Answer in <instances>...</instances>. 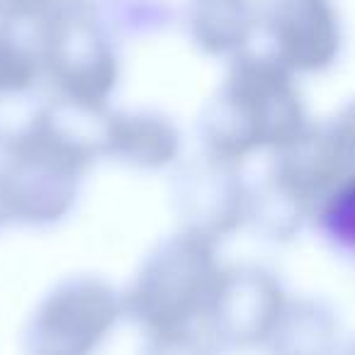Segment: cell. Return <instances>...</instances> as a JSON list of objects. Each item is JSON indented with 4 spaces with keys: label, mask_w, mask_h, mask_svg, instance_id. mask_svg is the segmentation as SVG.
<instances>
[{
    "label": "cell",
    "mask_w": 355,
    "mask_h": 355,
    "mask_svg": "<svg viewBox=\"0 0 355 355\" xmlns=\"http://www.w3.org/2000/svg\"><path fill=\"white\" fill-rule=\"evenodd\" d=\"M309 124L295 73L270 51H239L227 78L200 117L202 153L246 161L251 153L277 151Z\"/></svg>",
    "instance_id": "6da1fadb"
},
{
    "label": "cell",
    "mask_w": 355,
    "mask_h": 355,
    "mask_svg": "<svg viewBox=\"0 0 355 355\" xmlns=\"http://www.w3.org/2000/svg\"><path fill=\"white\" fill-rule=\"evenodd\" d=\"M98 161L95 151L69 132L51 110L40 107L6 139L0 193L10 222L49 227L78 200L80 180Z\"/></svg>",
    "instance_id": "7a4b0ae2"
},
{
    "label": "cell",
    "mask_w": 355,
    "mask_h": 355,
    "mask_svg": "<svg viewBox=\"0 0 355 355\" xmlns=\"http://www.w3.org/2000/svg\"><path fill=\"white\" fill-rule=\"evenodd\" d=\"M219 275L217 243L178 229L144 256L122 292V311L146 334L190 329L202 319Z\"/></svg>",
    "instance_id": "3957f363"
},
{
    "label": "cell",
    "mask_w": 355,
    "mask_h": 355,
    "mask_svg": "<svg viewBox=\"0 0 355 355\" xmlns=\"http://www.w3.org/2000/svg\"><path fill=\"white\" fill-rule=\"evenodd\" d=\"M124 316L122 292L95 275H73L54 285L27 316V355H95Z\"/></svg>",
    "instance_id": "277c9868"
},
{
    "label": "cell",
    "mask_w": 355,
    "mask_h": 355,
    "mask_svg": "<svg viewBox=\"0 0 355 355\" xmlns=\"http://www.w3.org/2000/svg\"><path fill=\"white\" fill-rule=\"evenodd\" d=\"M40 66L56 98L83 105H107L119 78V61L93 8H71L40 25Z\"/></svg>",
    "instance_id": "5b68a950"
},
{
    "label": "cell",
    "mask_w": 355,
    "mask_h": 355,
    "mask_svg": "<svg viewBox=\"0 0 355 355\" xmlns=\"http://www.w3.org/2000/svg\"><path fill=\"white\" fill-rule=\"evenodd\" d=\"M268 178L311 209L340 185L355 180V129L350 110L336 119L306 124L290 144L272 151Z\"/></svg>",
    "instance_id": "8992f818"
},
{
    "label": "cell",
    "mask_w": 355,
    "mask_h": 355,
    "mask_svg": "<svg viewBox=\"0 0 355 355\" xmlns=\"http://www.w3.org/2000/svg\"><path fill=\"white\" fill-rule=\"evenodd\" d=\"M287 295L272 272L258 266L222 268L202 314L205 336L222 348L263 345L275 326Z\"/></svg>",
    "instance_id": "52a82bcc"
},
{
    "label": "cell",
    "mask_w": 355,
    "mask_h": 355,
    "mask_svg": "<svg viewBox=\"0 0 355 355\" xmlns=\"http://www.w3.org/2000/svg\"><path fill=\"white\" fill-rule=\"evenodd\" d=\"M173 207L178 229L219 243L246 224L248 185L236 163L202 153L178 168Z\"/></svg>",
    "instance_id": "ba28073f"
},
{
    "label": "cell",
    "mask_w": 355,
    "mask_h": 355,
    "mask_svg": "<svg viewBox=\"0 0 355 355\" xmlns=\"http://www.w3.org/2000/svg\"><path fill=\"white\" fill-rule=\"evenodd\" d=\"M256 22L270 54L292 73H316L336 61L343 42L334 0H261Z\"/></svg>",
    "instance_id": "9c48e42d"
},
{
    "label": "cell",
    "mask_w": 355,
    "mask_h": 355,
    "mask_svg": "<svg viewBox=\"0 0 355 355\" xmlns=\"http://www.w3.org/2000/svg\"><path fill=\"white\" fill-rule=\"evenodd\" d=\"M180 156V134L175 124L158 112H110L105 158L124 166L156 171L173 166Z\"/></svg>",
    "instance_id": "30bf717a"
},
{
    "label": "cell",
    "mask_w": 355,
    "mask_h": 355,
    "mask_svg": "<svg viewBox=\"0 0 355 355\" xmlns=\"http://www.w3.org/2000/svg\"><path fill=\"white\" fill-rule=\"evenodd\" d=\"M263 345L268 355H338V316L326 302L314 297H287Z\"/></svg>",
    "instance_id": "8fae6325"
},
{
    "label": "cell",
    "mask_w": 355,
    "mask_h": 355,
    "mask_svg": "<svg viewBox=\"0 0 355 355\" xmlns=\"http://www.w3.org/2000/svg\"><path fill=\"white\" fill-rule=\"evenodd\" d=\"M190 40L209 56H234L248 49L256 30L253 0H185Z\"/></svg>",
    "instance_id": "7c38bea8"
},
{
    "label": "cell",
    "mask_w": 355,
    "mask_h": 355,
    "mask_svg": "<svg viewBox=\"0 0 355 355\" xmlns=\"http://www.w3.org/2000/svg\"><path fill=\"white\" fill-rule=\"evenodd\" d=\"M306 207L266 175L258 188H248L246 224L266 239H292L306 217Z\"/></svg>",
    "instance_id": "4fadbf2b"
},
{
    "label": "cell",
    "mask_w": 355,
    "mask_h": 355,
    "mask_svg": "<svg viewBox=\"0 0 355 355\" xmlns=\"http://www.w3.org/2000/svg\"><path fill=\"white\" fill-rule=\"evenodd\" d=\"M42 76L40 56L15 30L0 27V100H15L35 88Z\"/></svg>",
    "instance_id": "5bb4252c"
},
{
    "label": "cell",
    "mask_w": 355,
    "mask_h": 355,
    "mask_svg": "<svg viewBox=\"0 0 355 355\" xmlns=\"http://www.w3.org/2000/svg\"><path fill=\"white\" fill-rule=\"evenodd\" d=\"M311 214L316 217V224H321L326 234L336 243L353 246V229H355V180L340 185L336 193H331L326 200H321Z\"/></svg>",
    "instance_id": "9a60e30c"
},
{
    "label": "cell",
    "mask_w": 355,
    "mask_h": 355,
    "mask_svg": "<svg viewBox=\"0 0 355 355\" xmlns=\"http://www.w3.org/2000/svg\"><path fill=\"white\" fill-rule=\"evenodd\" d=\"M146 345H144L141 355H212L214 345L195 331L190 329H178V331H163V334H146Z\"/></svg>",
    "instance_id": "2e32d148"
},
{
    "label": "cell",
    "mask_w": 355,
    "mask_h": 355,
    "mask_svg": "<svg viewBox=\"0 0 355 355\" xmlns=\"http://www.w3.org/2000/svg\"><path fill=\"white\" fill-rule=\"evenodd\" d=\"M49 6L54 12H59V10H71V8L90 6V0H49Z\"/></svg>",
    "instance_id": "e0dca14e"
},
{
    "label": "cell",
    "mask_w": 355,
    "mask_h": 355,
    "mask_svg": "<svg viewBox=\"0 0 355 355\" xmlns=\"http://www.w3.org/2000/svg\"><path fill=\"white\" fill-rule=\"evenodd\" d=\"M8 222H10V214H8L6 200H3V193H0V227H6Z\"/></svg>",
    "instance_id": "ac0fdd59"
}]
</instances>
